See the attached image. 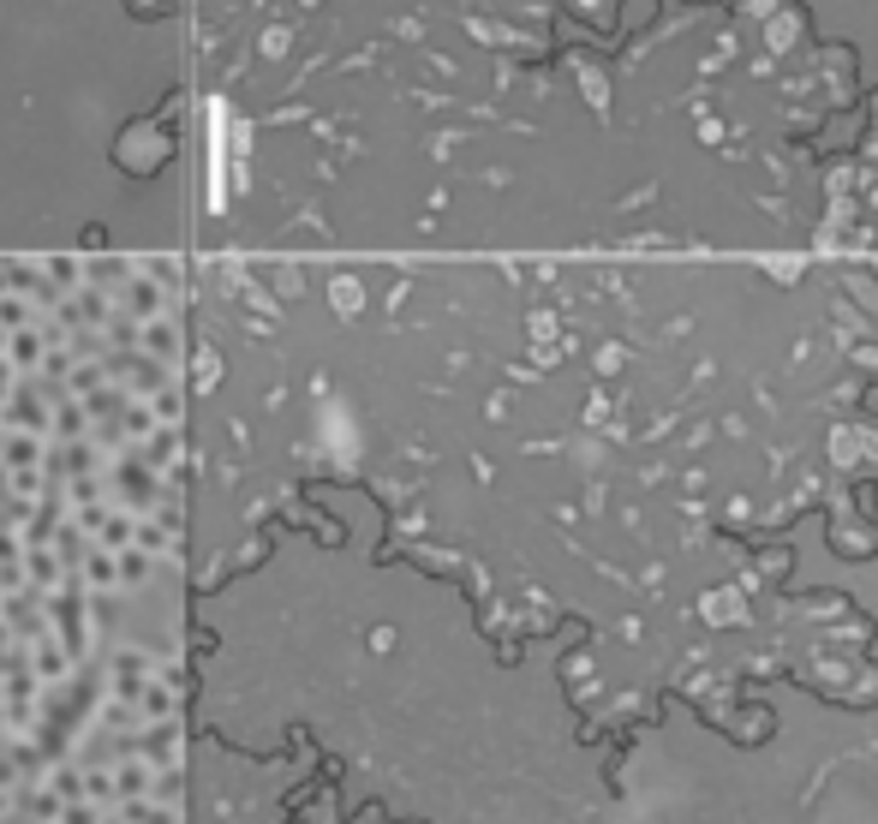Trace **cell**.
<instances>
[{"label":"cell","instance_id":"1","mask_svg":"<svg viewBox=\"0 0 878 824\" xmlns=\"http://www.w3.org/2000/svg\"><path fill=\"white\" fill-rule=\"evenodd\" d=\"M102 478H108V497L120 502V509H132V514H150V509L162 502V473H156V466H150L138 449H120Z\"/></svg>","mask_w":878,"mask_h":824},{"label":"cell","instance_id":"2","mask_svg":"<svg viewBox=\"0 0 878 824\" xmlns=\"http://www.w3.org/2000/svg\"><path fill=\"white\" fill-rule=\"evenodd\" d=\"M156 681V657L150 652H138V645H120V652L108 657V693L114 700H132L138 705V693Z\"/></svg>","mask_w":878,"mask_h":824},{"label":"cell","instance_id":"3","mask_svg":"<svg viewBox=\"0 0 878 824\" xmlns=\"http://www.w3.org/2000/svg\"><path fill=\"white\" fill-rule=\"evenodd\" d=\"M120 162L132 174H156L162 162H168V138H162L156 126H126L120 132Z\"/></svg>","mask_w":878,"mask_h":824},{"label":"cell","instance_id":"4","mask_svg":"<svg viewBox=\"0 0 878 824\" xmlns=\"http://www.w3.org/2000/svg\"><path fill=\"white\" fill-rule=\"evenodd\" d=\"M114 306H120L126 317H138V323H150V317L168 311V294H162V282H150V275H126L120 287H114Z\"/></svg>","mask_w":878,"mask_h":824},{"label":"cell","instance_id":"5","mask_svg":"<svg viewBox=\"0 0 878 824\" xmlns=\"http://www.w3.org/2000/svg\"><path fill=\"white\" fill-rule=\"evenodd\" d=\"M48 347H55V341H48V329H43V317H36V323H24V329H12V347H7V359L19 365L24 377H36L43 371V359H48Z\"/></svg>","mask_w":878,"mask_h":824},{"label":"cell","instance_id":"6","mask_svg":"<svg viewBox=\"0 0 878 824\" xmlns=\"http://www.w3.org/2000/svg\"><path fill=\"white\" fill-rule=\"evenodd\" d=\"M132 753H144L150 765H180V723H144V735L132 741Z\"/></svg>","mask_w":878,"mask_h":824},{"label":"cell","instance_id":"7","mask_svg":"<svg viewBox=\"0 0 878 824\" xmlns=\"http://www.w3.org/2000/svg\"><path fill=\"white\" fill-rule=\"evenodd\" d=\"M138 347H144V353H150V359H162V365H174V359H180V323H174V317H168V311H162V317H150V323H144V329H138Z\"/></svg>","mask_w":878,"mask_h":824},{"label":"cell","instance_id":"8","mask_svg":"<svg viewBox=\"0 0 878 824\" xmlns=\"http://www.w3.org/2000/svg\"><path fill=\"white\" fill-rule=\"evenodd\" d=\"M174 712H180V693H174V688H168V681H162V676L150 681L144 693H138V717H144V723H168Z\"/></svg>","mask_w":878,"mask_h":824},{"label":"cell","instance_id":"9","mask_svg":"<svg viewBox=\"0 0 878 824\" xmlns=\"http://www.w3.org/2000/svg\"><path fill=\"white\" fill-rule=\"evenodd\" d=\"M138 454H144V461H150V466H156V473H162V466H168L174 454H180V425H156V430H150L144 442H138Z\"/></svg>","mask_w":878,"mask_h":824},{"label":"cell","instance_id":"10","mask_svg":"<svg viewBox=\"0 0 878 824\" xmlns=\"http://www.w3.org/2000/svg\"><path fill=\"white\" fill-rule=\"evenodd\" d=\"M138 550H150V556H168L174 550V538H168V520H150V514H138Z\"/></svg>","mask_w":878,"mask_h":824},{"label":"cell","instance_id":"11","mask_svg":"<svg viewBox=\"0 0 878 824\" xmlns=\"http://www.w3.org/2000/svg\"><path fill=\"white\" fill-rule=\"evenodd\" d=\"M150 562H156L150 550L126 544V550H120V586H144V580H150Z\"/></svg>","mask_w":878,"mask_h":824},{"label":"cell","instance_id":"12","mask_svg":"<svg viewBox=\"0 0 878 824\" xmlns=\"http://www.w3.org/2000/svg\"><path fill=\"white\" fill-rule=\"evenodd\" d=\"M150 413H156L162 425H180V413H186V407H180V389H174V383H162L156 395H150Z\"/></svg>","mask_w":878,"mask_h":824},{"label":"cell","instance_id":"13","mask_svg":"<svg viewBox=\"0 0 878 824\" xmlns=\"http://www.w3.org/2000/svg\"><path fill=\"white\" fill-rule=\"evenodd\" d=\"M102 813H108V807H96V801H67L60 824H102Z\"/></svg>","mask_w":878,"mask_h":824},{"label":"cell","instance_id":"14","mask_svg":"<svg viewBox=\"0 0 878 824\" xmlns=\"http://www.w3.org/2000/svg\"><path fill=\"white\" fill-rule=\"evenodd\" d=\"M19 377H24V371H19V365H12V359H7V353H0V407H7V401H12V389H19Z\"/></svg>","mask_w":878,"mask_h":824},{"label":"cell","instance_id":"15","mask_svg":"<svg viewBox=\"0 0 878 824\" xmlns=\"http://www.w3.org/2000/svg\"><path fill=\"white\" fill-rule=\"evenodd\" d=\"M12 735V712H7V700H0V741Z\"/></svg>","mask_w":878,"mask_h":824},{"label":"cell","instance_id":"16","mask_svg":"<svg viewBox=\"0 0 878 824\" xmlns=\"http://www.w3.org/2000/svg\"><path fill=\"white\" fill-rule=\"evenodd\" d=\"M0 442H7V425H0Z\"/></svg>","mask_w":878,"mask_h":824}]
</instances>
